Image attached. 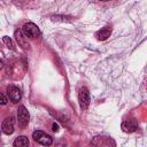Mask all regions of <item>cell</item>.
I'll list each match as a JSON object with an SVG mask.
<instances>
[{
  "mask_svg": "<svg viewBox=\"0 0 147 147\" xmlns=\"http://www.w3.org/2000/svg\"><path fill=\"white\" fill-rule=\"evenodd\" d=\"M110 34H111V30L109 28H103L96 33V37L99 40H106L110 37Z\"/></svg>",
  "mask_w": 147,
  "mask_h": 147,
  "instance_id": "obj_11",
  "label": "cell"
},
{
  "mask_svg": "<svg viewBox=\"0 0 147 147\" xmlns=\"http://www.w3.org/2000/svg\"><path fill=\"white\" fill-rule=\"evenodd\" d=\"M1 130L5 134H11L14 132V121L11 117H7L6 119H3L2 125H1Z\"/></svg>",
  "mask_w": 147,
  "mask_h": 147,
  "instance_id": "obj_8",
  "label": "cell"
},
{
  "mask_svg": "<svg viewBox=\"0 0 147 147\" xmlns=\"http://www.w3.org/2000/svg\"><path fill=\"white\" fill-rule=\"evenodd\" d=\"M32 138L34 139V141L39 142L40 145H44V146H51L53 144V139L51 136L46 134L45 132L40 131V130H37L32 133Z\"/></svg>",
  "mask_w": 147,
  "mask_h": 147,
  "instance_id": "obj_3",
  "label": "cell"
},
{
  "mask_svg": "<svg viewBox=\"0 0 147 147\" xmlns=\"http://www.w3.org/2000/svg\"><path fill=\"white\" fill-rule=\"evenodd\" d=\"M13 145H14V147H26V146H29V139L25 136H20L15 139Z\"/></svg>",
  "mask_w": 147,
  "mask_h": 147,
  "instance_id": "obj_10",
  "label": "cell"
},
{
  "mask_svg": "<svg viewBox=\"0 0 147 147\" xmlns=\"http://www.w3.org/2000/svg\"><path fill=\"white\" fill-rule=\"evenodd\" d=\"M21 67H22V64H21L20 62H17V61H10V62H8V64H7L6 72H7L8 76L16 78V77L18 76V74L22 72Z\"/></svg>",
  "mask_w": 147,
  "mask_h": 147,
  "instance_id": "obj_5",
  "label": "cell"
},
{
  "mask_svg": "<svg viewBox=\"0 0 147 147\" xmlns=\"http://www.w3.org/2000/svg\"><path fill=\"white\" fill-rule=\"evenodd\" d=\"M22 32H23V34H24L26 38H29V39H34V38H38V37L40 36V30H39V28H38L34 23H31V22L25 23V24L23 25Z\"/></svg>",
  "mask_w": 147,
  "mask_h": 147,
  "instance_id": "obj_1",
  "label": "cell"
},
{
  "mask_svg": "<svg viewBox=\"0 0 147 147\" xmlns=\"http://www.w3.org/2000/svg\"><path fill=\"white\" fill-rule=\"evenodd\" d=\"M78 100H79V105H80V108L82 109H86L90 105V101H91V98H90V92L86 87H82L79 90V93H78Z\"/></svg>",
  "mask_w": 147,
  "mask_h": 147,
  "instance_id": "obj_4",
  "label": "cell"
},
{
  "mask_svg": "<svg viewBox=\"0 0 147 147\" xmlns=\"http://www.w3.org/2000/svg\"><path fill=\"white\" fill-rule=\"evenodd\" d=\"M29 121H30V115H29L28 109L24 106H20L17 109V122H18L20 127L21 129L26 127L29 124Z\"/></svg>",
  "mask_w": 147,
  "mask_h": 147,
  "instance_id": "obj_2",
  "label": "cell"
},
{
  "mask_svg": "<svg viewBox=\"0 0 147 147\" xmlns=\"http://www.w3.org/2000/svg\"><path fill=\"white\" fill-rule=\"evenodd\" d=\"M100 1H110V0H100Z\"/></svg>",
  "mask_w": 147,
  "mask_h": 147,
  "instance_id": "obj_17",
  "label": "cell"
},
{
  "mask_svg": "<svg viewBox=\"0 0 147 147\" xmlns=\"http://www.w3.org/2000/svg\"><path fill=\"white\" fill-rule=\"evenodd\" d=\"M52 21H55V22H70V21H72V17L63 16V15H54V16H52Z\"/></svg>",
  "mask_w": 147,
  "mask_h": 147,
  "instance_id": "obj_12",
  "label": "cell"
},
{
  "mask_svg": "<svg viewBox=\"0 0 147 147\" xmlns=\"http://www.w3.org/2000/svg\"><path fill=\"white\" fill-rule=\"evenodd\" d=\"M2 41L5 42V45L8 47V48H10V49H14L15 47H14V44H13V41H11V39L8 37V36H3L2 37Z\"/></svg>",
  "mask_w": 147,
  "mask_h": 147,
  "instance_id": "obj_13",
  "label": "cell"
},
{
  "mask_svg": "<svg viewBox=\"0 0 147 147\" xmlns=\"http://www.w3.org/2000/svg\"><path fill=\"white\" fill-rule=\"evenodd\" d=\"M52 130H53L54 132H57V131H59V125H57L56 123H53V124H52Z\"/></svg>",
  "mask_w": 147,
  "mask_h": 147,
  "instance_id": "obj_15",
  "label": "cell"
},
{
  "mask_svg": "<svg viewBox=\"0 0 147 147\" xmlns=\"http://www.w3.org/2000/svg\"><path fill=\"white\" fill-rule=\"evenodd\" d=\"M15 38H16V41H17L18 46H21V48H23V49H25V51L30 48V45H29V42H28V39H26V37L23 34L22 30H16V31H15Z\"/></svg>",
  "mask_w": 147,
  "mask_h": 147,
  "instance_id": "obj_6",
  "label": "cell"
},
{
  "mask_svg": "<svg viewBox=\"0 0 147 147\" xmlns=\"http://www.w3.org/2000/svg\"><path fill=\"white\" fill-rule=\"evenodd\" d=\"M7 101H8V99H7L2 93H0V105H6Z\"/></svg>",
  "mask_w": 147,
  "mask_h": 147,
  "instance_id": "obj_14",
  "label": "cell"
},
{
  "mask_svg": "<svg viewBox=\"0 0 147 147\" xmlns=\"http://www.w3.org/2000/svg\"><path fill=\"white\" fill-rule=\"evenodd\" d=\"M137 129H138V124L134 119H129V121H125L122 123V130L124 132L131 133V132H134Z\"/></svg>",
  "mask_w": 147,
  "mask_h": 147,
  "instance_id": "obj_9",
  "label": "cell"
},
{
  "mask_svg": "<svg viewBox=\"0 0 147 147\" xmlns=\"http://www.w3.org/2000/svg\"><path fill=\"white\" fill-rule=\"evenodd\" d=\"M3 65H5V63H3V61H2L1 59H0V70H1L2 68H3Z\"/></svg>",
  "mask_w": 147,
  "mask_h": 147,
  "instance_id": "obj_16",
  "label": "cell"
},
{
  "mask_svg": "<svg viewBox=\"0 0 147 147\" xmlns=\"http://www.w3.org/2000/svg\"><path fill=\"white\" fill-rule=\"evenodd\" d=\"M7 93H8V96L9 99L13 101V102H18L21 100V96H22V92L18 87L16 86H9L7 88Z\"/></svg>",
  "mask_w": 147,
  "mask_h": 147,
  "instance_id": "obj_7",
  "label": "cell"
}]
</instances>
